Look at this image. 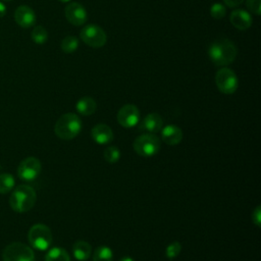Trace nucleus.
Returning <instances> with one entry per match:
<instances>
[{
  "mask_svg": "<svg viewBox=\"0 0 261 261\" xmlns=\"http://www.w3.org/2000/svg\"><path fill=\"white\" fill-rule=\"evenodd\" d=\"M237 53L238 50L236 45L227 39L214 41L208 49L210 60L217 66H224L231 63L234 60Z\"/></svg>",
  "mask_w": 261,
  "mask_h": 261,
  "instance_id": "obj_1",
  "label": "nucleus"
},
{
  "mask_svg": "<svg viewBox=\"0 0 261 261\" xmlns=\"http://www.w3.org/2000/svg\"><path fill=\"white\" fill-rule=\"evenodd\" d=\"M37 200L35 190L28 185L17 186L12 192L9 200L12 210L22 213L31 210Z\"/></svg>",
  "mask_w": 261,
  "mask_h": 261,
  "instance_id": "obj_2",
  "label": "nucleus"
},
{
  "mask_svg": "<svg viewBox=\"0 0 261 261\" xmlns=\"http://www.w3.org/2000/svg\"><path fill=\"white\" fill-rule=\"evenodd\" d=\"M83 123L81 118L74 113H65L61 115L55 123V135L62 140H72L82 130Z\"/></svg>",
  "mask_w": 261,
  "mask_h": 261,
  "instance_id": "obj_3",
  "label": "nucleus"
},
{
  "mask_svg": "<svg viewBox=\"0 0 261 261\" xmlns=\"http://www.w3.org/2000/svg\"><path fill=\"white\" fill-rule=\"evenodd\" d=\"M161 147L160 139L154 134H144L139 136L134 142V149L137 154L143 157L156 155Z\"/></svg>",
  "mask_w": 261,
  "mask_h": 261,
  "instance_id": "obj_4",
  "label": "nucleus"
},
{
  "mask_svg": "<svg viewBox=\"0 0 261 261\" xmlns=\"http://www.w3.org/2000/svg\"><path fill=\"white\" fill-rule=\"evenodd\" d=\"M28 239L33 248L40 251H45L52 243V233L47 225L37 223L30 228Z\"/></svg>",
  "mask_w": 261,
  "mask_h": 261,
  "instance_id": "obj_5",
  "label": "nucleus"
},
{
  "mask_svg": "<svg viewBox=\"0 0 261 261\" xmlns=\"http://www.w3.org/2000/svg\"><path fill=\"white\" fill-rule=\"evenodd\" d=\"M3 261H35L33 250L19 242L9 244L2 253Z\"/></svg>",
  "mask_w": 261,
  "mask_h": 261,
  "instance_id": "obj_6",
  "label": "nucleus"
},
{
  "mask_svg": "<svg viewBox=\"0 0 261 261\" xmlns=\"http://www.w3.org/2000/svg\"><path fill=\"white\" fill-rule=\"evenodd\" d=\"M82 41L90 47L100 48L105 45L107 41L106 33L97 24L91 23L85 25L81 31Z\"/></svg>",
  "mask_w": 261,
  "mask_h": 261,
  "instance_id": "obj_7",
  "label": "nucleus"
},
{
  "mask_svg": "<svg viewBox=\"0 0 261 261\" xmlns=\"http://www.w3.org/2000/svg\"><path fill=\"white\" fill-rule=\"evenodd\" d=\"M215 82L218 90L226 95H230L234 93L239 86V80L237 74L227 67L220 68L216 75H215Z\"/></svg>",
  "mask_w": 261,
  "mask_h": 261,
  "instance_id": "obj_8",
  "label": "nucleus"
},
{
  "mask_svg": "<svg viewBox=\"0 0 261 261\" xmlns=\"http://www.w3.org/2000/svg\"><path fill=\"white\" fill-rule=\"evenodd\" d=\"M41 169L42 165L38 158L28 157L19 163L17 168V174L21 179L25 181H31L39 176Z\"/></svg>",
  "mask_w": 261,
  "mask_h": 261,
  "instance_id": "obj_9",
  "label": "nucleus"
},
{
  "mask_svg": "<svg viewBox=\"0 0 261 261\" xmlns=\"http://www.w3.org/2000/svg\"><path fill=\"white\" fill-rule=\"evenodd\" d=\"M117 121L121 126L125 128L136 126L140 121V111L138 107L133 104H126L122 106L118 110Z\"/></svg>",
  "mask_w": 261,
  "mask_h": 261,
  "instance_id": "obj_10",
  "label": "nucleus"
},
{
  "mask_svg": "<svg viewBox=\"0 0 261 261\" xmlns=\"http://www.w3.org/2000/svg\"><path fill=\"white\" fill-rule=\"evenodd\" d=\"M66 19L74 25H82L87 20V11L85 7L76 2L70 3L64 10Z\"/></svg>",
  "mask_w": 261,
  "mask_h": 261,
  "instance_id": "obj_11",
  "label": "nucleus"
},
{
  "mask_svg": "<svg viewBox=\"0 0 261 261\" xmlns=\"http://www.w3.org/2000/svg\"><path fill=\"white\" fill-rule=\"evenodd\" d=\"M15 22L21 28H31L36 22V13L28 5H20L14 11Z\"/></svg>",
  "mask_w": 261,
  "mask_h": 261,
  "instance_id": "obj_12",
  "label": "nucleus"
},
{
  "mask_svg": "<svg viewBox=\"0 0 261 261\" xmlns=\"http://www.w3.org/2000/svg\"><path fill=\"white\" fill-rule=\"evenodd\" d=\"M93 140L99 145H107L112 142L114 136L109 125L105 123H98L93 126L91 130Z\"/></svg>",
  "mask_w": 261,
  "mask_h": 261,
  "instance_id": "obj_13",
  "label": "nucleus"
},
{
  "mask_svg": "<svg viewBox=\"0 0 261 261\" xmlns=\"http://www.w3.org/2000/svg\"><path fill=\"white\" fill-rule=\"evenodd\" d=\"M161 138L165 144L175 146L182 140V130L175 124H167L161 128Z\"/></svg>",
  "mask_w": 261,
  "mask_h": 261,
  "instance_id": "obj_14",
  "label": "nucleus"
},
{
  "mask_svg": "<svg viewBox=\"0 0 261 261\" xmlns=\"http://www.w3.org/2000/svg\"><path fill=\"white\" fill-rule=\"evenodd\" d=\"M163 127V119L158 113H150L145 116L140 124V129L149 132L150 134H156Z\"/></svg>",
  "mask_w": 261,
  "mask_h": 261,
  "instance_id": "obj_15",
  "label": "nucleus"
},
{
  "mask_svg": "<svg viewBox=\"0 0 261 261\" xmlns=\"http://www.w3.org/2000/svg\"><path fill=\"white\" fill-rule=\"evenodd\" d=\"M230 22L234 28L241 31H245L251 27L252 17L247 11L242 9H237V10H233L230 14Z\"/></svg>",
  "mask_w": 261,
  "mask_h": 261,
  "instance_id": "obj_16",
  "label": "nucleus"
},
{
  "mask_svg": "<svg viewBox=\"0 0 261 261\" xmlns=\"http://www.w3.org/2000/svg\"><path fill=\"white\" fill-rule=\"evenodd\" d=\"M92 247L86 241H76L72 246V253L76 260L85 261L88 260L91 256Z\"/></svg>",
  "mask_w": 261,
  "mask_h": 261,
  "instance_id": "obj_17",
  "label": "nucleus"
},
{
  "mask_svg": "<svg viewBox=\"0 0 261 261\" xmlns=\"http://www.w3.org/2000/svg\"><path fill=\"white\" fill-rule=\"evenodd\" d=\"M75 108L80 114L88 116V115H92L96 111L97 104L93 98L83 97L76 102Z\"/></svg>",
  "mask_w": 261,
  "mask_h": 261,
  "instance_id": "obj_18",
  "label": "nucleus"
},
{
  "mask_svg": "<svg viewBox=\"0 0 261 261\" xmlns=\"http://www.w3.org/2000/svg\"><path fill=\"white\" fill-rule=\"evenodd\" d=\"M46 261H70L66 250L61 247H54L50 249L45 257Z\"/></svg>",
  "mask_w": 261,
  "mask_h": 261,
  "instance_id": "obj_19",
  "label": "nucleus"
},
{
  "mask_svg": "<svg viewBox=\"0 0 261 261\" xmlns=\"http://www.w3.org/2000/svg\"><path fill=\"white\" fill-rule=\"evenodd\" d=\"M113 259V252L107 246H100L98 247L93 255L94 261H112Z\"/></svg>",
  "mask_w": 261,
  "mask_h": 261,
  "instance_id": "obj_20",
  "label": "nucleus"
},
{
  "mask_svg": "<svg viewBox=\"0 0 261 261\" xmlns=\"http://www.w3.org/2000/svg\"><path fill=\"white\" fill-rule=\"evenodd\" d=\"M31 38H32L33 42L36 44L41 45V44L46 43V41L48 39V34H47L46 29L42 25H36L34 28V30L32 31Z\"/></svg>",
  "mask_w": 261,
  "mask_h": 261,
  "instance_id": "obj_21",
  "label": "nucleus"
},
{
  "mask_svg": "<svg viewBox=\"0 0 261 261\" xmlns=\"http://www.w3.org/2000/svg\"><path fill=\"white\" fill-rule=\"evenodd\" d=\"M15 180L10 173L0 174V194L8 193L14 187Z\"/></svg>",
  "mask_w": 261,
  "mask_h": 261,
  "instance_id": "obj_22",
  "label": "nucleus"
},
{
  "mask_svg": "<svg viewBox=\"0 0 261 261\" xmlns=\"http://www.w3.org/2000/svg\"><path fill=\"white\" fill-rule=\"evenodd\" d=\"M79 47V40L73 36L65 37L61 42V49L65 53H72Z\"/></svg>",
  "mask_w": 261,
  "mask_h": 261,
  "instance_id": "obj_23",
  "label": "nucleus"
},
{
  "mask_svg": "<svg viewBox=\"0 0 261 261\" xmlns=\"http://www.w3.org/2000/svg\"><path fill=\"white\" fill-rule=\"evenodd\" d=\"M120 158V151L115 146H109L104 151V159L109 163H116Z\"/></svg>",
  "mask_w": 261,
  "mask_h": 261,
  "instance_id": "obj_24",
  "label": "nucleus"
},
{
  "mask_svg": "<svg viewBox=\"0 0 261 261\" xmlns=\"http://www.w3.org/2000/svg\"><path fill=\"white\" fill-rule=\"evenodd\" d=\"M181 251V245L178 242H173L169 244L165 250V255L168 259H174L178 256V254Z\"/></svg>",
  "mask_w": 261,
  "mask_h": 261,
  "instance_id": "obj_25",
  "label": "nucleus"
},
{
  "mask_svg": "<svg viewBox=\"0 0 261 261\" xmlns=\"http://www.w3.org/2000/svg\"><path fill=\"white\" fill-rule=\"evenodd\" d=\"M225 13H226V9L224 5L220 3H214L210 8V14L215 19L223 18L225 16Z\"/></svg>",
  "mask_w": 261,
  "mask_h": 261,
  "instance_id": "obj_26",
  "label": "nucleus"
},
{
  "mask_svg": "<svg viewBox=\"0 0 261 261\" xmlns=\"http://www.w3.org/2000/svg\"><path fill=\"white\" fill-rule=\"evenodd\" d=\"M247 7L253 13L259 15L261 13V0H247Z\"/></svg>",
  "mask_w": 261,
  "mask_h": 261,
  "instance_id": "obj_27",
  "label": "nucleus"
},
{
  "mask_svg": "<svg viewBox=\"0 0 261 261\" xmlns=\"http://www.w3.org/2000/svg\"><path fill=\"white\" fill-rule=\"evenodd\" d=\"M252 220L256 226H258V227L260 226V223H261V207H260V205H258L255 208V210L253 211Z\"/></svg>",
  "mask_w": 261,
  "mask_h": 261,
  "instance_id": "obj_28",
  "label": "nucleus"
},
{
  "mask_svg": "<svg viewBox=\"0 0 261 261\" xmlns=\"http://www.w3.org/2000/svg\"><path fill=\"white\" fill-rule=\"evenodd\" d=\"M224 3L229 7H237L243 3L244 0H223Z\"/></svg>",
  "mask_w": 261,
  "mask_h": 261,
  "instance_id": "obj_29",
  "label": "nucleus"
},
{
  "mask_svg": "<svg viewBox=\"0 0 261 261\" xmlns=\"http://www.w3.org/2000/svg\"><path fill=\"white\" fill-rule=\"evenodd\" d=\"M5 14H6V6L2 1H0V17H3Z\"/></svg>",
  "mask_w": 261,
  "mask_h": 261,
  "instance_id": "obj_30",
  "label": "nucleus"
},
{
  "mask_svg": "<svg viewBox=\"0 0 261 261\" xmlns=\"http://www.w3.org/2000/svg\"><path fill=\"white\" fill-rule=\"evenodd\" d=\"M119 261H135V260L132 257H129V256H124Z\"/></svg>",
  "mask_w": 261,
  "mask_h": 261,
  "instance_id": "obj_31",
  "label": "nucleus"
},
{
  "mask_svg": "<svg viewBox=\"0 0 261 261\" xmlns=\"http://www.w3.org/2000/svg\"><path fill=\"white\" fill-rule=\"evenodd\" d=\"M60 2H63V3H65V2H68V1H70V0H59Z\"/></svg>",
  "mask_w": 261,
  "mask_h": 261,
  "instance_id": "obj_32",
  "label": "nucleus"
},
{
  "mask_svg": "<svg viewBox=\"0 0 261 261\" xmlns=\"http://www.w3.org/2000/svg\"><path fill=\"white\" fill-rule=\"evenodd\" d=\"M2 1H4V2H8V1H11V0H2Z\"/></svg>",
  "mask_w": 261,
  "mask_h": 261,
  "instance_id": "obj_33",
  "label": "nucleus"
}]
</instances>
